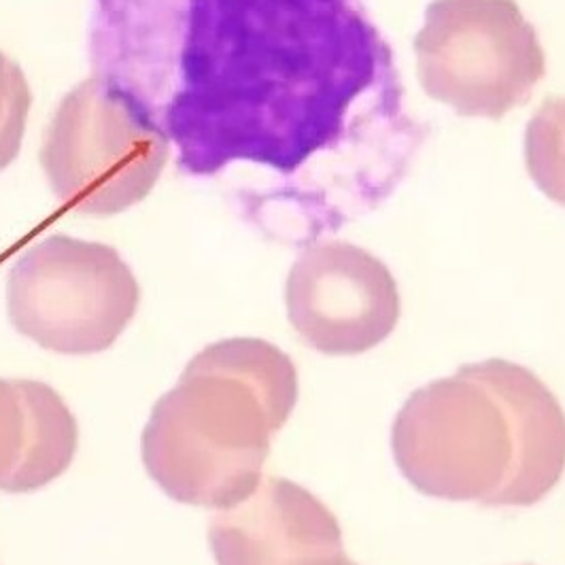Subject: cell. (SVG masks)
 <instances>
[{"label":"cell","mask_w":565,"mask_h":565,"mask_svg":"<svg viewBox=\"0 0 565 565\" xmlns=\"http://www.w3.org/2000/svg\"><path fill=\"white\" fill-rule=\"evenodd\" d=\"M79 447V425L54 387L0 379V491L32 493L60 479Z\"/></svg>","instance_id":"9c48e42d"},{"label":"cell","mask_w":565,"mask_h":565,"mask_svg":"<svg viewBox=\"0 0 565 565\" xmlns=\"http://www.w3.org/2000/svg\"><path fill=\"white\" fill-rule=\"evenodd\" d=\"M30 105L32 94L24 71L0 52V172L20 156Z\"/></svg>","instance_id":"8fae6325"},{"label":"cell","mask_w":565,"mask_h":565,"mask_svg":"<svg viewBox=\"0 0 565 565\" xmlns=\"http://www.w3.org/2000/svg\"><path fill=\"white\" fill-rule=\"evenodd\" d=\"M169 151L92 77L60 103L41 145V169L68 209L109 217L151 194Z\"/></svg>","instance_id":"8992f818"},{"label":"cell","mask_w":565,"mask_h":565,"mask_svg":"<svg viewBox=\"0 0 565 565\" xmlns=\"http://www.w3.org/2000/svg\"><path fill=\"white\" fill-rule=\"evenodd\" d=\"M344 565H358V564H355V562H351V559H347V562H344Z\"/></svg>","instance_id":"7c38bea8"},{"label":"cell","mask_w":565,"mask_h":565,"mask_svg":"<svg viewBox=\"0 0 565 565\" xmlns=\"http://www.w3.org/2000/svg\"><path fill=\"white\" fill-rule=\"evenodd\" d=\"M415 52L425 94L463 117L502 119L546 75L536 29L514 0H434Z\"/></svg>","instance_id":"277c9868"},{"label":"cell","mask_w":565,"mask_h":565,"mask_svg":"<svg viewBox=\"0 0 565 565\" xmlns=\"http://www.w3.org/2000/svg\"><path fill=\"white\" fill-rule=\"evenodd\" d=\"M87 52L183 174L259 170L249 213L287 245L379 211L427 139L362 0H92Z\"/></svg>","instance_id":"6da1fadb"},{"label":"cell","mask_w":565,"mask_h":565,"mask_svg":"<svg viewBox=\"0 0 565 565\" xmlns=\"http://www.w3.org/2000/svg\"><path fill=\"white\" fill-rule=\"evenodd\" d=\"M298 394L296 364L277 344H209L151 408L141 438L147 475L181 504L222 510L243 502L262 481Z\"/></svg>","instance_id":"3957f363"},{"label":"cell","mask_w":565,"mask_h":565,"mask_svg":"<svg viewBox=\"0 0 565 565\" xmlns=\"http://www.w3.org/2000/svg\"><path fill=\"white\" fill-rule=\"evenodd\" d=\"M525 167L537 190L565 206V96L546 98L530 119Z\"/></svg>","instance_id":"30bf717a"},{"label":"cell","mask_w":565,"mask_h":565,"mask_svg":"<svg viewBox=\"0 0 565 565\" xmlns=\"http://www.w3.org/2000/svg\"><path fill=\"white\" fill-rule=\"evenodd\" d=\"M392 449L424 495L525 509L564 477L565 411L530 367L484 360L413 392Z\"/></svg>","instance_id":"7a4b0ae2"},{"label":"cell","mask_w":565,"mask_h":565,"mask_svg":"<svg viewBox=\"0 0 565 565\" xmlns=\"http://www.w3.org/2000/svg\"><path fill=\"white\" fill-rule=\"evenodd\" d=\"M285 307L294 330L326 355H362L396 330L402 300L392 270L342 241L309 245L289 270Z\"/></svg>","instance_id":"52a82bcc"},{"label":"cell","mask_w":565,"mask_h":565,"mask_svg":"<svg viewBox=\"0 0 565 565\" xmlns=\"http://www.w3.org/2000/svg\"><path fill=\"white\" fill-rule=\"evenodd\" d=\"M139 302V281L114 247L64 234L30 247L7 279L13 328L62 355L111 349Z\"/></svg>","instance_id":"5b68a950"},{"label":"cell","mask_w":565,"mask_h":565,"mask_svg":"<svg viewBox=\"0 0 565 565\" xmlns=\"http://www.w3.org/2000/svg\"><path fill=\"white\" fill-rule=\"evenodd\" d=\"M217 565H344L339 519L309 489L262 477L243 502L217 510L209 523Z\"/></svg>","instance_id":"ba28073f"}]
</instances>
